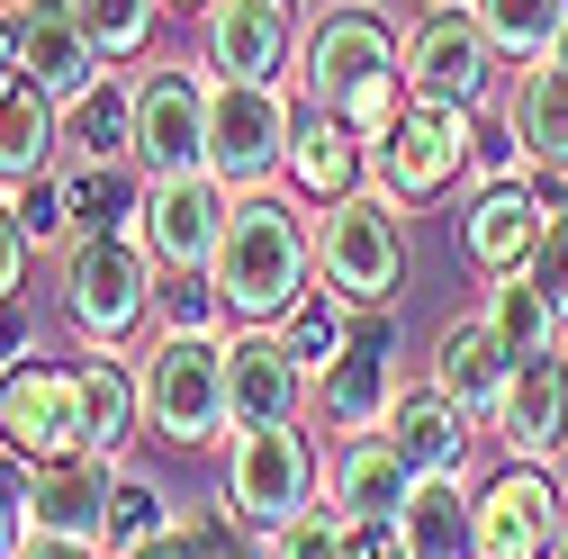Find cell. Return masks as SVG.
<instances>
[{"label": "cell", "mask_w": 568, "mask_h": 559, "mask_svg": "<svg viewBox=\"0 0 568 559\" xmlns=\"http://www.w3.org/2000/svg\"><path fill=\"white\" fill-rule=\"evenodd\" d=\"M298 100L343 118L362 145L397 126L406 109V37L371 10V0H325L316 19H298Z\"/></svg>", "instance_id": "obj_1"}, {"label": "cell", "mask_w": 568, "mask_h": 559, "mask_svg": "<svg viewBox=\"0 0 568 559\" xmlns=\"http://www.w3.org/2000/svg\"><path fill=\"white\" fill-rule=\"evenodd\" d=\"M207 280L226 298V325H280L316 289V207L298 190H244Z\"/></svg>", "instance_id": "obj_2"}, {"label": "cell", "mask_w": 568, "mask_h": 559, "mask_svg": "<svg viewBox=\"0 0 568 559\" xmlns=\"http://www.w3.org/2000/svg\"><path fill=\"white\" fill-rule=\"evenodd\" d=\"M226 334H163L154 325V343L135 353V388H145V434L154 443L217 451L235 434V415H226Z\"/></svg>", "instance_id": "obj_3"}, {"label": "cell", "mask_w": 568, "mask_h": 559, "mask_svg": "<svg viewBox=\"0 0 568 559\" xmlns=\"http://www.w3.org/2000/svg\"><path fill=\"white\" fill-rule=\"evenodd\" d=\"M325 497V451L307 425H253V434H226V469H217V515L262 541L290 515H307Z\"/></svg>", "instance_id": "obj_4"}, {"label": "cell", "mask_w": 568, "mask_h": 559, "mask_svg": "<svg viewBox=\"0 0 568 559\" xmlns=\"http://www.w3.org/2000/svg\"><path fill=\"white\" fill-rule=\"evenodd\" d=\"M316 280L343 289L352 307H397V289H406V199L362 181L334 207H316Z\"/></svg>", "instance_id": "obj_5"}, {"label": "cell", "mask_w": 568, "mask_h": 559, "mask_svg": "<svg viewBox=\"0 0 568 559\" xmlns=\"http://www.w3.org/2000/svg\"><path fill=\"white\" fill-rule=\"evenodd\" d=\"M154 289H163V262L145 253L135 226L63 244V316H73L82 343H126L135 325L154 316Z\"/></svg>", "instance_id": "obj_6"}, {"label": "cell", "mask_w": 568, "mask_h": 559, "mask_svg": "<svg viewBox=\"0 0 568 559\" xmlns=\"http://www.w3.org/2000/svg\"><path fill=\"white\" fill-rule=\"evenodd\" d=\"M290 135H298V100L290 82H217L207 73V172L235 199L271 190L290 172Z\"/></svg>", "instance_id": "obj_7"}, {"label": "cell", "mask_w": 568, "mask_h": 559, "mask_svg": "<svg viewBox=\"0 0 568 559\" xmlns=\"http://www.w3.org/2000/svg\"><path fill=\"white\" fill-rule=\"evenodd\" d=\"M0 443L10 460L45 469V460H91V397H82V362H19L0 379Z\"/></svg>", "instance_id": "obj_8"}, {"label": "cell", "mask_w": 568, "mask_h": 559, "mask_svg": "<svg viewBox=\"0 0 568 559\" xmlns=\"http://www.w3.org/2000/svg\"><path fill=\"white\" fill-rule=\"evenodd\" d=\"M469 135H478V109H452V100H406L397 126L371 145V181L406 207L443 199L460 172H469Z\"/></svg>", "instance_id": "obj_9"}, {"label": "cell", "mask_w": 568, "mask_h": 559, "mask_svg": "<svg viewBox=\"0 0 568 559\" xmlns=\"http://www.w3.org/2000/svg\"><path fill=\"white\" fill-rule=\"evenodd\" d=\"M496 54L487 45V28L460 10H424L415 28H406V100H452V109H496L506 100V73H496Z\"/></svg>", "instance_id": "obj_10"}, {"label": "cell", "mask_w": 568, "mask_h": 559, "mask_svg": "<svg viewBox=\"0 0 568 559\" xmlns=\"http://www.w3.org/2000/svg\"><path fill=\"white\" fill-rule=\"evenodd\" d=\"M135 172H207V73H181V63L135 73Z\"/></svg>", "instance_id": "obj_11"}, {"label": "cell", "mask_w": 568, "mask_h": 559, "mask_svg": "<svg viewBox=\"0 0 568 559\" xmlns=\"http://www.w3.org/2000/svg\"><path fill=\"white\" fill-rule=\"evenodd\" d=\"M199 63L217 82H290L298 10L290 0H217V10H199Z\"/></svg>", "instance_id": "obj_12"}, {"label": "cell", "mask_w": 568, "mask_h": 559, "mask_svg": "<svg viewBox=\"0 0 568 559\" xmlns=\"http://www.w3.org/2000/svg\"><path fill=\"white\" fill-rule=\"evenodd\" d=\"M235 217V190L217 172H172V181H145V207H135V235L163 271H207L217 262V235Z\"/></svg>", "instance_id": "obj_13"}, {"label": "cell", "mask_w": 568, "mask_h": 559, "mask_svg": "<svg viewBox=\"0 0 568 559\" xmlns=\"http://www.w3.org/2000/svg\"><path fill=\"white\" fill-rule=\"evenodd\" d=\"M10 37H19V73H28L54 109H73L82 91L109 82V54L91 45V28H82L73 0H10Z\"/></svg>", "instance_id": "obj_14"}, {"label": "cell", "mask_w": 568, "mask_h": 559, "mask_svg": "<svg viewBox=\"0 0 568 559\" xmlns=\"http://www.w3.org/2000/svg\"><path fill=\"white\" fill-rule=\"evenodd\" d=\"M568 532V497H559V469H524L506 460L478 487V559H550Z\"/></svg>", "instance_id": "obj_15"}, {"label": "cell", "mask_w": 568, "mask_h": 559, "mask_svg": "<svg viewBox=\"0 0 568 559\" xmlns=\"http://www.w3.org/2000/svg\"><path fill=\"white\" fill-rule=\"evenodd\" d=\"M397 316L388 307H362V334H352V353L316 379V406H325V425L334 434H388V415H397Z\"/></svg>", "instance_id": "obj_16"}, {"label": "cell", "mask_w": 568, "mask_h": 559, "mask_svg": "<svg viewBox=\"0 0 568 559\" xmlns=\"http://www.w3.org/2000/svg\"><path fill=\"white\" fill-rule=\"evenodd\" d=\"M307 362L280 343V325H235L226 334V415H235V434L253 425H298V406H307Z\"/></svg>", "instance_id": "obj_17"}, {"label": "cell", "mask_w": 568, "mask_h": 559, "mask_svg": "<svg viewBox=\"0 0 568 559\" xmlns=\"http://www.w3.org/2000/svg\"><path fill=\"white\" fill-rule=\"evenodd\" d=\"M487 434L506 443V460L524 469H559L568 460V353H541V362H515L506 397H496Z\"/></svg>", "instance_id": "obj_18"}, {"label": "cell", "mask_w": 568, "mask_h": 559, "mask_svg": "<svg viewBox=\"0 0 568 559\" xmlns=\"http://www.w3.org/2000/svg\"><path fill=\"white\" fill-rule=\"evenodd\" d=\"M541 190L532 181H478L469 207H460V262L478 280H506V271H532V244H541Z\"/></svg>", "instance_id": "obj_19"}, {"label": "cell", "mask_w": 568, "mask_h": 559, "mask_svg": "<svg viewBox=\"0 0 568 559\" xmlns=\"http://www.w3.org/2000/svg\"><path fill=\"white\" fill-rule=\"evenodd\" d=\"M19 506H28V532L109 550V460H45V469L19 460Z\"/></svg>", "instance_id": "obj_20"}, {"label": "cell", "mask_w": 568, "mask_h": 559, "mask_svg": "<svg viewBox=\"0 0 568 559\" xmlns=\"http://www.w3.org/2000/svg\"><path fill=\"white\" fill-rule=\"evenodd\" d=\"M424 379H434L452 406H469L478 425L496 415V397H506V379H515V353L496 343L487 307H478V316H452V325L434 334V362H424Z\"/></svg>", "instance_id": "obj_21"}, {"label": "cell", "mask_w": 568, "mask_h": 559, "mask_svg": "<svg viewBox=\"0 0 568 559\" xmlns=\"http://www.w3.org/2000/svg\"><path fill=\"white\" fill-rule=\"evenodd\" d=\"M388 443L415 478H434V469H469V443H478V415L452 406L434 379H406L397 388V415H388Z\"/></svg>", "instance_id": "obj_22"}, {"label": "cell", "mask_w": 568, "mask_h": 559, "mask_svg": "<svg viewBox=\"0 0 568 559\" xmlns=\"http://www.w3.org/2000/svg\"><path fill=\"white\" fill-rule=\"evenodd\" d=\"M325 497H334L352 524H397L406 497H415V469L397 460L388 434H343V451H334V469H325Z\"/></svg>", "instance_id": "obj_23"}, {"label": "cell", "mask_w": 568, "mask_h": 559, "mask_svg": "<svg viewBox=\"0 0 568 559\" xmlns=\"http://www.w3.org/2000/svg\"><path fill=\"white\" fill-rule=\"evenodd\" d=\"M397 541H406V559H478V487H469V469L415 478V497L397 515Z\"/></svg>", "instance_id": "obj_24"}, {"label": "cell", "mask_w": 568, "mask_h": 559, "mask_svg": "<svg viewBox=\"0 0 568 559\" xmlns=\"http://www.w3.org/2000/svg\"><path fill=\"white\" fill-rule=\"evenodd\" d=\"M280 181H290L307 207H334L343 190L371 181V145H362L343 118H325V109L298 100V135H290V172H280Z\"/></svg>", "instance_id": "obj_25"}, {"label": "cell", "mask_w": 568, "mask_h": 559, "mask_svg": "<svg viewBox=\"0 0 568 559\" xmlns=\"http://www.w3.org/2000/svg\"><path fill=\"white\" fill-rule=\"evenodd\" d=\"M82 397H91V460L118 469L145 434V388H135V362L118 343H82Z\"/></svg>", "instance_id": "obj_26"}, {"label": "cell", "mask_w": 568, "mask_h": 559, "mask_svg": "<svg viewBox=\"0 0 568 559\" xmlns=\"http://www.w3.org/2000/svg\"><path fill=\"white\" fill-rule=\"evenodd\" d=\"M506 118H515V145L532 172H568V73L559 63H524L506 82Z\"/></svg>", "instance_id": "obj_27"}, {"label": "cell", "mask_w": 568, "mask_h": 559, "mask_svg": "<svg viewBox=\"0 0 568 559\" xmlns=\"http://www.w3.org/2000/svg\"><path fill=\"white\" fill-rule=\"evenodd\" d=\"M63 163V109L19 82V91H0V190H19V181H45Z\"/></svg>", "instance_id": "obj_28"}, {"label": "cell", "mask_w": 568, "mask_h": 559, "mask_svg": "<svg viewBox=\"0 0 568 559\" xmlns=\"http://www.w3.org/2000/svg\"><path fill=\"white\" fill-rule=\"evenodd\" d=\"M63 154L73 163H135V73H109L63 109Z\"/></svg>", "instance_id": "obj_29"}, {"label": "cell", "mask_w": 568, "mask_h": 559, "mask_svg": "<svg viewBox=\"0 0 568 559\" xmlns=\"http://www.w3.org/2000/svg\"><path fill=\"white\" fill-rule=\"evenodd\" d=\"M487 325H496V343H506L515 362L568 353V316L541 298V280H532V271H506V280H487Z\"/></svg>", "instance_id": "obj_30"}, {"label": "cell", "mask_w": 568, "mask_h": 559, "mask_svg": "<svg viewBox=\"0 0 568 559\" xmlns=\"http://www.w3.org/2000/svg\"><path fill=\"white\" fill-rule=\"evenodd\" d=\"M63 199H73V235H118V226H135V207H145V172L63 154Z\"/></svg>", "instance_id": "obj_31"}, {"label": "cell", "mask_w": 568, "mask_h": 559, "mask_svg": "<svg viewBox=\"0 0 568 559\" xmlns=\"http://www.w3.org/2000/svg\"><path fill=\"white\" fill-rule=\"evenodd\" d=\"M352 334H362V307H352L343 289H325V280H316V289H307L290 316H280V343L307 362V379H325V370L352 353Z\"/></svg>", "instance_id": "obj_32"}, {"label": "cell", "mask_w": 568, "mask_h": 559, "mask_svg": "<svg viewBox=\"0 0 568 559\" xmlns=\"http://www.w3.org/2000/svg\"><path fill=\"white\" fill-rule=\"evenodd\" d=\"M460 10L487 28V45L506 54V63H541L568 28V0H460Z\"/></svg>", "instance_id": "obj_33"}, {"label": "cell", "mask_w": 568, "mask_h": 559, "mask_svg": "<svg viewBox=\"0 0 568 559\" xmlns=\"http://www.w3.org/2000/svg\"><path fill=\"white\" fill-rule=\"evenodd\" d=\"M172 524H181L172 487H163L154 469L118 460V469H109V559H118V550H135V541H154V532H172Z\"/></svg>", "instance_id": "obj_34"}, {"label": "cell", "mask_w": 568, "mask_h": 559, "mask_svg": "<svg viewBox=\"0 0 568 559\" xmlns=\"http://www.w3.org/2000/svg\"><path fill=\"white\" fill-rule=\"evenodd\" d=\"M352 541H362V524H352L334 497H316L307 515H290L280 532H262V559H352Z\"/></svg>", "instance_id": "obj_35"}, {"label": "cell", "mask_w": 568, "mask_h": 559, "mask_svg": "<svg viewBox=\"0 0 568 559\" xmlns=\"http://www.w3.org/2000/svg\"><path fill=\"white\" fill-rule=\"evenodd\" d=\"M82 10V28H91V45L109 54V63H135L154 45V19H163V0H73Z\"/></svg>", "instance_id": "obj_36"}, {"label": "cell", "mask_w": 568, "mask_h": 559, "mask_svg": "<svg viewBox=\"0 0 568 559\" xmlns=\"http://www.w3.org/2000/svg\"><path fill=\"white\" fill-rule=\"evenodd\" d=\"M154 325H163V334H226V298H217V280H207V271H163V289H154Z\"/></svg>", "instance_id": "obj_37"}, {"label": "cell", "mask_w": 568, "mask_h": 559, "mask_svg": "<svg viewBox=\"0 0 568 559\" xmlns=\"http://www.w3.org/2000/svg\"><path fill=\"white\" fill-rule=\"evenodd\" d=\"M478 181H532V163H524V145H515L506 100L478 109V135H469V190H478Z\"/></svg>", "instance_id": "obj_38"}, {"label": "cell", "mask_w": 568, "mask_h": 559, "mask_svg": "<svg viewBox=\"0 0 568 559\" xmlns=\"http://www.w3.org/2000/svg\"><path fill=\"white\" fill-rule=\"evenodd\" d=\"M10 207H19L28 244H73V199H63V163H54L45 181H19V190H10Z\"/></svg>", "instance_id": "obj_39"}, {"label": "cell", "mask_w": 568, "mask_h": 559, "mask_svg": "<svg viewBox=\"0 0 568 559\" xmlns=\"http://www.w3.org/2000/svg\"><path fill=\"white\" fill-rule=\"evenodd\" d=\"M532 280H541V298L568 316V207H559V217H541V244H532Z\"/></svg>", "instance_id": "obj_40"}, {"label": "cell", "mask_w": 568, "mask_h": 559, "mask_svg": "<svg viewBox=\"0 0 568 559\" xmlns=\"http://www.w3.org/2000/svg\"><path fill=\"white\" fill-rule=\"evenodd\" d=\"M28 262H37V244H28V226H19V207H10V190H0V298H19V280H28Z\"/></svg>", "instance_id": "obj_41"}, {"label": "cell", "mask_w": 568, "mask_h": 559, "mask_svg": "<svg viewBox=\"0 0 568 559\" xmlns=\"http://www.w3.org/2000/svg\"><path fill=\"white\" fill-rule=\"evenodd\" d=\"M19 362H37V325H28L19 298H0V379H10Z\"/></svg>", "instance_id": "obj_42"}, {"label": "cell", "mask_w": 568, "mask_h": 559, "mask_svg": "<svg viewBox=\"0 0 568 559\" xmlns=\"http://www.w3.org/2000/svg\"><path fill=\"white\" fill-rule=\"evenodd\" d=\"M207 541H199V515H181L172 532H154V541H135V550H118V559H199Z\"/></svg>", "instance_id": "obj_43"}, {"label": "cell", "mask_w": 568, "mask_h": 559, "mask_svg": "<svg viewBox=\"0 0 568 559\" xmlns=\"http://www.w3.org/2000/svg\"><path fill=\"white\" fill-rule=\"evenodd\" d=\"M28 550V506H19V478L0 487V559H19Z\"/></svg>", "instance_id": "obj_44"}, {"label": "cell", "mask_w": 568, "mask_h": 559, "mask_svg": "<svg viewBox=\"0 0 568 559\" xmlns=\"http://www.w3.org/2000/svg\"><path fill=\"white\" fill-rule=\"evenodd\" d=\"M19 559H109V550H100V541H63V532H28Z\"/></svg>", "instance_id": "obj_45"}, {"label": "cell", "mask_w": 568, "mask_h": 559, "mask_svg": "<svg viewBox=\"0 0 568 559\" xmlns=\"http://www.w3.org/2000/svg\"><path fill=\"white\" fill-rule=\"evenodd\" d=\"M352 559H406L397 524H362V541H352Z\"/></svg>", "instance_id": "obj_46"}, {"label": "cell", "mask_w": 568, "mask_h": 559, "mask_svg": "<svg viewBox=\"0 0 568 559\" xmlns=\"http://www.w3.org/2000/svg\"><path fill=\"white\" fill-rule=\"evenodd\" d=\"M199 559H262V541H235V532H217V524H199Z\"/></svg>", "instance_id": "obj_47"}, {"label": "cell", "mask_w": 568, "mask_h": 559, "mask_svg": "<svg viewBox=\"0 0 568 559\" xmlns=\"http://www.w3.org/2000/svg\"><path fill=\"white\" fill-rule=\"evenodd\" d=\"M541 63H559V73H568V28H559V45H550V54H541Z\"/></svg>", "instance_id": "obj_48"}, {"label": "cell", "mask_w": 568, "mask_h": 559, "mask_svg": "<svg viewBox=\"0 0 568 559\" xmlns=\"http://www.w3.org/2000/svg\"><path fill=\"white\" fill-rule=\"evenodd\" d=\"M163 10H217V0H163Z\"/></svg>", "instance_id": "obj_49"}, {"label": "cell", "mask_w": 568, "mask_h": 559, "mask_svg": "<svg viewBox=\"0 0 568 559\" xmlns=\"http://www.w3.org/2000/svg\"><path fill=\"white\" fill-rule=\"evenodd\" d=\"M550 559H568V532H559V550H550Z\"/></svg>", "instance_id": "obj_50"}, {"label": "cell", "mask_w": 568, "mask_h": 559, "mask_svg": "<svg viewBox=\"0 0 568 559\" xmlns=\"http://www.w3.org/2000/svg\"><path fill=\"white\" fill-rule=\"evenodd\" d=\"M0 460H10V443H0Z\"/></svg>", "instance_id": "obj_51"}, {"label": "cell", "mask_w": 568, "mask_h": 559, "mask_svg": "<svg viewBox=\"0 0 568 559\" xmlns=\"http://www.w3.org/2000/svg\"><path fill=\"white\" fill-rule=\"evenodd\" d=\"M434 10H452V0H434Z\"/></svg>", "instance_id": "obj_52"}, {"label": "cell", "mask_w": 568, "mask_h": 559, "mask_svg": "<svg viewBox=\"0 0 568 559\" xmlns=\"http://www.w3.org/2000/svg\"><path fill=\"white\" fill-rule=\"evenodd\" d=\"M290 10H298V0H290Z\"/></svg>", "instance_id": "obj_53"}]
</instances>
